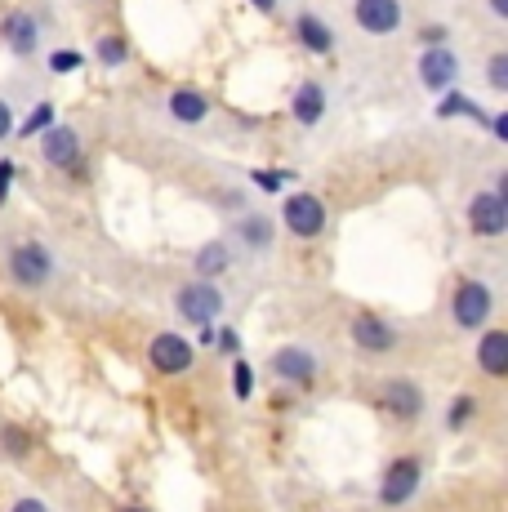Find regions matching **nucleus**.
Returning a JSON list of instances; mask_svg holds the SVG:
<instances>
[{
	"label": "nucleus",
	"mask_w": 508,
	"mask_h": 512,
	"mask_svg": "<svg viewBox=\"0 0 508 512\" xmlns=\"http://www.w3.org/2000/svg\"><path fill=\"white\" fill-rule=\"evenodd\" d=\"M0 277L23 294H45L63 277V263H58L54 245L36 241V236H23V241H9L5 250H0Z\"/></svg>",
	"instance_id": "nucleus-1"
},
{
	"label": "nucleus",
	"mask_w": 508,
	"mask_h": 512,
	"mask_svg": "<svg viewBox=\"0 0 508 512\" xmlns=\"http://www.w3.org/2000/svg\"><path fill=\"white\" fill-rule=\"evenodd\" d=\"M370 401L397 428H419L428 415V392L415 374H379L375 388H370Z\"/></svg>",
	"instance_id": "nucleus-2"
},
{
	"label": "nucleus",
	"mask_w": 508,
	"mask_h": 512,
	"mask_svg": "<svg viewBox=\"0 0 508 512\" xmlns=\"http://www.w3.org/2000/svg\"><path fill=\"white\" fill-rule=\"evenodd\" d=\"M170 308H174V317H179L188 330H214L223 317H228V294H223L214 281L188 277V281L174 285Z\"/></svg>",
	"instance_id": "nucleus-3"
},
{
	"label": "nucleus",
	"mask_w": 508,
	"mask_h": 512,
	"mask_svg": "<svg viewBox=\"0 0 508 512\" xmlns=\"http://www.w3.org/2000/svg\"><path fill=\"white\" fill-rule=\"evenodd\" d=\"M268 374H272V383H281V388H290V392H312L321 379V352L299 339L277 343V348L268 352Z\"/></svg>",
	"instance_id": "nucleus-4"
},
{
	"label": "nucleus",
	"mask_w": 508,
	"mask_h": 512,
	"mask_svg": "<svg viewBox=\"0 0 508 512\" xmlns=\"http://www.w3.org/2000/svg\"><path fill=\"white\" fill-rule=\"evenodd\" d=\"M424 477H428V468H424V459H419V455H397V459H388V468L379 472L375 504L384 508V512L410 508V504L419 499V490H424Z\"/></svg>",
	"instance_id": "nucleus-5"
},
{
	"label": "nucleus",
	"mask_w": 508,
	"mask_h": 512,
	"mask_svg": "<svg viewBox=\"0 0 508 512\" xmlns=\"http://www.w3.org/2000/svg\"><path fill=\"white\" fill-rule=\"evenodd\" d=\"M348 343H353V352L357 357H366V361H384V357H393V352H402V343H406V334L397 321H388L384 312H353V321H348Z\"/></svg>",
	"instance_id": "nucleus-6"
},
{
	"label": "nucleus",
	"mask_w": 508,
	"mask_h": 512,
	"mask_svg": "<svg viewBox=\"0 0 508 512\" xmlns=\"http://www.w3.org/2000/svg\"><path fill=\"white\" fill-rule=\"evenodd\" d=\"M495 317V290L486 277H459L451 290V326L459 334H482Z\"/></svg>",
	"instance_id": "nucleus-7"
},
{
	"label": "nucleus",
	"mask_w": 508,
	"mask_h": 512,
	"mask_svg": "<svg viewBox=\"0 0 508 512\" xmlns=\"http://www.w3.org/2000/svg\"><path fill=\"white\" fill-rule=\"evenodd\" d=\"M277 223L295 236V241H321L326 228H330V210L317 192H286L281 196Z\"/></svg>",
	"instance_id": "nucleus-8"
},
{
	"label": "nucleus",
	"mask_w": 508,
	"mask_h": 512,
	"mask_svg": "<svg viewBox=\"0 0 508 512\" xmlns=\"http://www.w3.org/2000/svg\"><path fill=\"white\" fill-rule=\"evenodd\" d=\"M143 357H148L152 374H161V379H179V374H188L192 366H197V343H192V334H183V330H161V334L148 339Z\"/></svg>",
	"instance_id": "nucleus-9"
},
{
	"label": "nucleus",
	"mask_w": 508,
	"mask_h": 512,
	"mask_svg": "<svg viewBox=\"0 0 508 512\" xmlns=\"http://www.w3.org/2000/svg\"><path fill=\"white\" fill-rule=\"evenodd\" d=\"M36 152H41V165H50L54 174H85V139L76 125L54 121L50 130L36 139Z\"/></svg>",
	"instance_id": "nucleus-10"
},
{
	"label": "nucleus",
	"mask_w": 508,
	"mask_h": 512,
	"mask_svg": "<svg viewBox=\"0 0 508 512\" xmlns=\"http://www.w3.org/2000/svg\"><path fill=\"white\" fill-rule=\"evenodd\" d=\"M0 45L9 49V58L32 63V58H41V49H45V23L32 14V9H9V14L0 18Z\"/></svg>",
	"instance_id": "nucleus-11"
},
{
	"label": "nucleus",
	"mask_w": 508,
	"mask_h": 512,
	"mask_svg": "<svg viewBox=\"0 0 508 512\" xmlns=\"http://www.w3.org/2000/svg\"><path fill=\"white\" fill-rule=\"evenodd\" d=\"M464 223L477 241H500V236L508 232V196H500L495 187L473 192L468 205H464Z\"/></svg>",
	"instance_id": "nucleus-12"
},
{
	"label": "nucleus",
	"mask_w": 508,
	"mask_h": 512,
	"mask_svg": "<svg viewBox=\"0 0 508 512\" xmlns=\"http://www.w3.org/2000/svg\"><path fill=\"white\" fill-rule=\"evenodd\" d=\"M228 241H232V250L250 254V259H268V254L277 250V219L263 210H241Z\"/></svg>",
	"instance_id": "nucleus-13"
},
{
	"label": "nucleus",
	"mask_w": 508,
	"mask_h": 512,
	"mask_svg": "<svg viewBox=\"0 0 508 512\" xmlns=\"http://www.w3.org/2000/svg\"><path fill=\"white\" fill-rule=\"evenodd\" d=\"M459 72H464V63H459V54L451 45H424L419 49V58H415V76H419V85H424L428 94L455 90Z\"/></svg>",
	"instance_id": "nucleus-14"
},
{
	"label": "nucleus",
	"mask_w": 508,
	"mask_h": 512,
	"mask_svg": "<svg viewBox=\"0 0 508 512\" xmlns=\"http://www.w3.org/2000/svg\"><path fill=\"white\" fill-rule=\"evenodd\" d=\"M406 23L402 0H353V27L366 36H393Z\"/></svg>",
	"instance_id": "nucleus-15"
},
{
	"label": "nucleus",
	"mask_w": 508,
	"mask_h": 512,
	"mask_svg": "<svg viewBox=\"0 0 508 512\" xmlns=\"http://www.w3.org/2000/svg\"><path fill=\"white\" fill-rule=\"evenodd\" d=\"M473 366L482 370V379H491V383H504V379H508V330L486 326L482 334H477V343H473Z\"/></svg>",
	"instance_id": "nucleus-16"
},
{
	"label": "nucleus",
	"mask_w": 508,
	"mask_h": 512,
	"mask_svg": "<svg viewBox=\"0 0 508 512\" xmlns=\"http://www.w3.org/2000/svg\"><path fill=\"white\" fill-rule=\"evenodd\" d=\"M165 112H170L174 125H188V130H197L214 116V103L210 94H201L197 85H174L170 94H165Z\"/></svg>",
	"instance_id": "nucleus-17"
},
{
	"label": "nucleus",
	"mask_w": 508,
	"mask_h": 512,
	"mask_svg": "<svg viewBox=\"0 0 508 512\" xmlns=\"http://www.w3.org/2000/svg\"><path fill=\"white\" fill-rule=\"evenodd\" d=\"M237 268V250H232L228 236H214V241H205L197 254H192V277L197 281H214L219 285V277H228V272Z\"/></svg>",
	"instance_id": "nucleus-18"
},
{
	"label": "nucleus",
	"mask_w": 508,
	"mask_h": 512,
	"mask_svg": "<svg viewBox=\"0 0 508 512\" xmlns=\"http://www.w3.org/2000/svg\"><path fill=\"white\" fill-rule=\"evenodd\" d=\"M326 107H330V94L321 81H299L295 94H290V116H295V125H304V130H317Z\"/></svg>",
	"instance_id": "nucleus-19"
},
{
	"label": "nucleus",
	"mask_w": 508,
	"mask_h": 512,
	"mask_svg": "<svg viewBox=\"0 0 508 512\" xmlns=\"http://www.w3.org/2000/svg\"><path fill=\"white\" fill-rule=\"evenodd\" d=\"M295 41L308 49V54H335L339 49V36L317 9H299L295 14Z\"/></svg>",
	"instance_id": "nucleus-20"
},
{
	"label": "nucleus",
	"mask_w": 508,
	"mask_h": 512,
	"mask_svg": "<svg viewBox=\"0 0 508 512\" xmlns=\"http://www.w3.org/2000/svg\"><path fill=\"white\" fill-rule=\"evenodd\" d=\"M477 415H482V397H477V392H455L442 410V428L451 432V437H459V432L473 428Z\"/></svg>",
	"instance_id": "nucleus-21"
},
{
	"label": "nucleus",
	"mask_w": 508,
	"mask_h": 512,
	"mask_svg": "<svg viewBox=\"0 0 508 512\" xmlns=\"http://www.w3.org/2000/svg\"><path fill=\"white\" fill-rule=\"evenodd\" d=\"M32 450H36V441L23 423H14V419L0 423V459H5V464H27Z\"/></svg>",
	"instance_id": "nucleus-22"
},
{
	"label": "nucleus",
	"mask_w": 508,
	"mask_h": 512,
	"mask_svg": "<svg viewBox=\"0 0 508 512\" xmlns=\"http://www.w3.org/2000/svg\"><path fill=\"white\" fill-rule=\"evenodd\" d=\"M437 116H442V121H446V116H468V121L486 125V116H491V112H482V107H477V103H473V98H468V94H459V90H446V94H442V103H437Z\"/></svg>",
	"instance_id": "nucleus-23"
},
{
	"label": "nucleus",
	"mask_w": 508,
	"mask_h": 512,
	"mask_svg": "<svg viewBox=\"0 0 508 512\" xmlns=\"http://www.w3.org/2000/svg\"><path fill=\"white\" fill-rule=\"evenodd\" d=\"M94 58H99L103 67H125L130 63V41L116 32H103L99 41H94Z\"/></svg>",
	"instance_id": "nucleus-24"
},
{
	"label": "nucleus",
	"mask_w": 508,
	"mask_h": 512,
	"mask_svg": "<svg viewBox=\"0 0 508 512\" xmlns=\"http://www.w3.org/2000/svg\"><path fill=\"white\" fill-rule=\"evenodd\" d=\"M50 125H54V107L50 103H36L32 112H27V121L14 125V139H41Z\"/></svg>",
	"instance_id": "nucleus-25"
},
{
	"label": "nucleus",
	"mask_w": 508,
	"mask_h": 512,
	"mask_svg": "<svg viewBox=\"0 0 508 512\" xmlns=\"http://www.w3.org/2000/svg\"><path fill=\"white\" fill-rule=\"evenodd\" d=\"M486 85H491V94H508V49L486 54Z\"/></svg>",
	"instance_id": "nucleus-26"
},
{
	"label": "nucleus",
	"mask_w": 508,
	"mask_h": 512,
	"mask_svg": "<svg viewBox=\"0 0 508 512\" xmlns=\"http://www.w3.org/2000/svg\"><path fill=\"white\" fill-rule=\"evenodd\" d=\"M232 397H237V401L254 397V366L246 357H232Z\"/></svg>",
	"instance_id": "nucleus-27"
},
{
	"label": "nucleus",
	"mask_w": 508,
	"mask_h": 512,
	"mask_svg": "<svg viewBox=\"0 0 508 512\" xmlns=\"http://www.w3.org/2000/svg\"><path fill=\"white\" fill-rule=\"evenodd\" d=\"M81 63H85L81 49H54V54H45V67H50L54 76H72Z\"/></svg>",
	"instance_id": "nucleus-28"
},
{
	"label": "nucleus",
	"mask_w": 508,
	"mask_h": 512,
	"mask_svg": "<svg viewBox=\"0 0 508 512\" xmlns=\"http://www.w3.org/2000/svg\"><path fill=\"white\" fill-rule=\"evenodd\" d=\"M214 348H219V352H232V357H241V334L232 330V326L214 330Z\"/></svg>",
	"instance_id": "nucleus-29"
},
{
	"label": "nucleus",
	"mask_w": 508,
	"mask_h": 512,
	"mask_svg": "<svg viewBox=\"0 0 508 512\" xmlns=\"http://www.w3.org/2000/svg\"><path fill=\"white\" fill-rule=\"evenodd\" d=\"M5 512H54V504H45L41 495H23V499H14Z\"/></svg>",
	"instance_id": "nucleus-30"
},
{
	"label": "nucleus",
	"mask_w": 508,
	"mask_h": 512,
	"mask_svg": "<svg viewBox=\"0 0 508 512\" xmlns=\"http://www.w3.org/2000/svg\"><path fill=\"white\" fill-rule=\"evenodd\" d=\"M486 130H491L495 143H504L508 139V112H491V116H486Z\"/></svg>",
	"instance_id": "nucleus-31"
},
{
	"label": "nucleus",
	"mask_w": 508,
	"mask_h": 512,
	"mask_svg": "<svg viewBox=\"0 0 508 512\" xmlns=\"http://www.w3.org/2000/svg\"><path fill=\"white\" fill-rule=\"evenodd\" d=\"M14 125H18V116H14V107L5 103V98H0V143L9 139V134H14Z\"/></svg>",
	"instance_id": "nucleus-32"
},
{
	"label": "nucleus",
	"mask_w": 508,
	"mask_h": 512,
	"mask_svg": "<svg viewBox=\"0 0 508 512\" xmlns=\"http://www.w3.org/2000/svg\"><path fill=\"white\" fill-rule=\"evenodd\" d=\"M9 187H14V161H0V205H5Z\"/></svg>",
	"instance_id": "nucleus-33"
},
{
	"label": "nucleus",
	"mask_w": 508,
	"mask_h": 512,
	"mask_svg": "<svg viewBox=\"0 0 508 512\" xmlns=\"http://www.w3.org/2000/svg\"><path fill=\"white\" fill-rule=\"evenodd\" d=\"M254 183H259V187H268V192H277V187L286 183V174H254Z\"/></svg>",
	"instance_id": "nucleus-34"
},
{
	"label": "nucleus",
	"mask_w": 508,
	"mask_h": 512,
	"mask_svg": "<svg viewBox=\"0 0 508 512\" xmlns=\"http://www.w3.org/2000/svg\"><path fill=\"white\" fill-rule=\"evenodd\" d=\"M486 9H491L495 23H508V0H486Z\"/></svg>",
	"instance_id": "nucleus-35"
},
{
	"label": "nucleus",
	"mask_w": 508,
	"mask_h": 512,
	"mask_svg": "<svg viewBox=\"0 0 508 512\" xmlns=\"http://www.w3.org/2000/svg\"><path fill=\"white\" fill-rule=\"evenodd\" d=\"M250 5L259 9V14H277V9H281V0H250Z\"/></svg>",
	"instance_id": "nucleus-36"
},
{
	"label": "nucleus",
	"mask_w": 508,
	"mask_h": 512,
	"mask_svg": "<svg viewBox=\"0 0 508 512\" xmlns=\"http://www.w3.org/2000/svg\"><path fill=\"white\" fill-rule=\"evenodd\" d=\"M116 512H152V508H134V504H130V508H116Z\"/></svg>",
	"instance_id": "nucleus-37"
}]
</instances>
